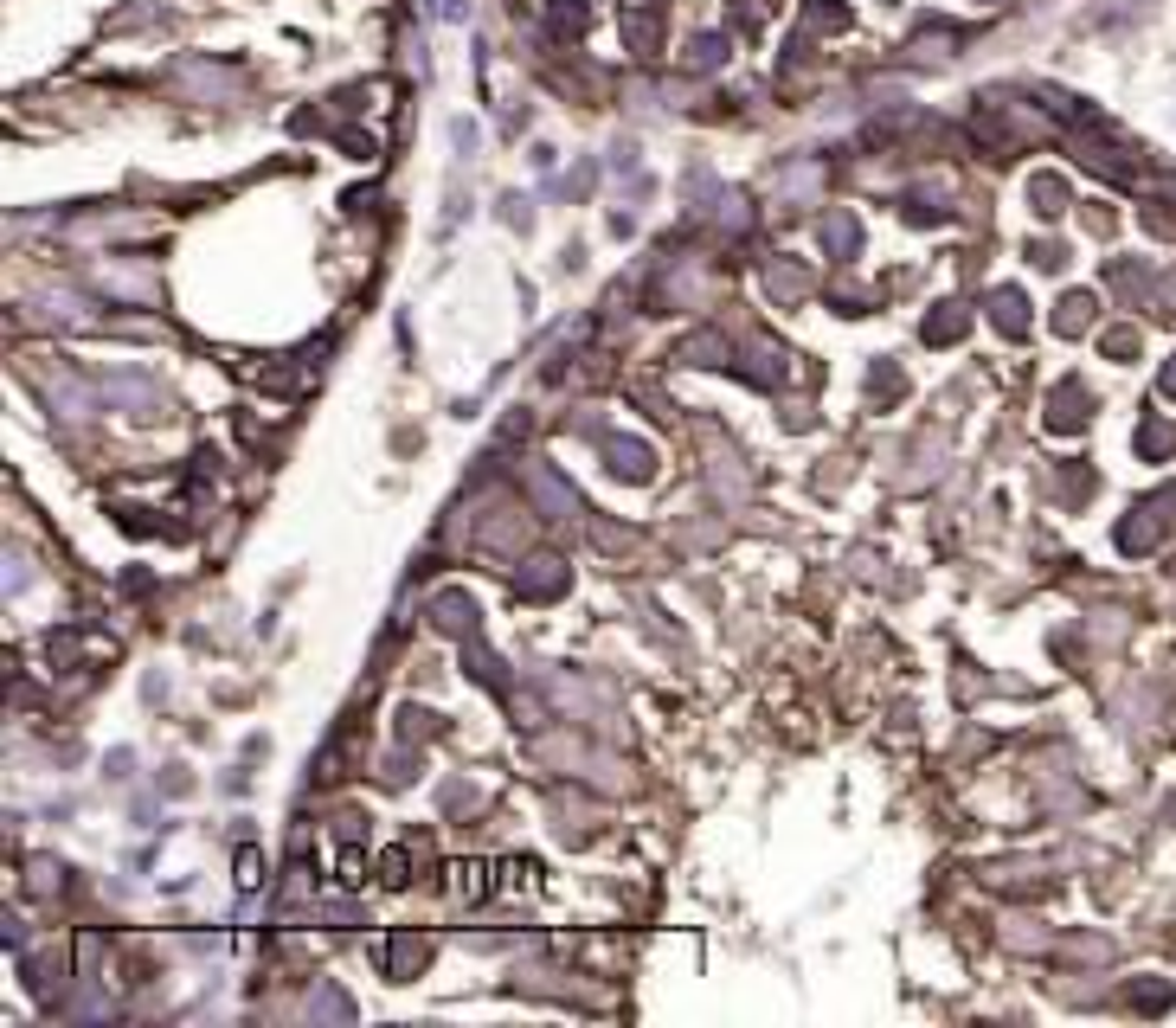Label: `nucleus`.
Returning a JSON list of instances; mask_svg holds the SVG:
<instances>
[{
	"instance_id": "nucleus-1",
	"label": "nucleus",
	"mask_w": 1176,
	"mask_h": 1028,
	"mask_svg": "<svg viewBox=\"0 0 1176 1028\" xmlns=\"http://www.w3.org/2000/svg\"><path fill=\"white\" fill-rule=\"evenodd\" d=\"M238 880H245V888H257V849L238 855Z\"/></svg>"
}]
</instances>
